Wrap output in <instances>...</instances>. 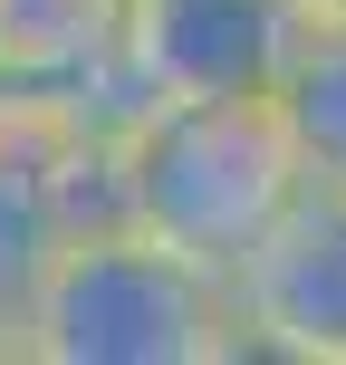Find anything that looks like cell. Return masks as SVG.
Instances as JSON below:
<instances>
[{
  "label": "cell",
  "instance_id": "obj_1",
  "mask_svg": "<svg viewBox=\"0 0 346 365\" xmlns=\"http://www.w3.org/2000/svg\"><path fill=\"white\" fill-rule=\"evenodd\" d=\"M10 356L29 365H221L250 356L231 308V269L135 231H77L19 269Z\"/></svg>",
  "mask_w": 346,
  "mask_h": 365
},
{
  "label": "cell",
  "instance_id": "obj_2",
  "mask_svg": "<svg viewBox=\"0 0 346 365\" xmlns=\"http://www.w3.org/2000/svg\"><path fill=\"white\" fill-rule=\"evenodd\" d=\"M116 154H126L135 231L212 259V269H231L279 221V202L298 192V145H289V125H279L270 87L145 96V106L116 125Z\"/></svg>",
  "mask_w": 346,
  "mask_h": 365
},
{
  "label": "cell",
  "instance_id": "obj_3",
  "mask_svg": "<svg viewBox=\"0 0 346 365\" xmlns=\"http://www.w3.org/2000/svg\"><path fill=\"white\" fill-rule=\"evenodd\" d=\"M231 308L250 356L346 365V182L298 173L279 221L231 259Z\"/></svg>",
  "mask_w": 346,
  "mask_h": 365
},
{
  "label": "cell",
  "instance_id": "obj_4",
  "mask_svg": "<svg viewBox=\"0 0 346 365\" xmlns=\"http://www.w3.org/2000/svg\"><path fill=\"white\" fill-rule=\"evenodd\" d=\"M308 0H126L135 96H231L270 87Z\"/></svg>",
  "mask_w": 346,
  "mask_h": 365
},
{
  "label": "cell",
  "instance_id": "obj_5",
  "mask_svg": "<svg viewBox=\"0 0 346 365\" xmlns=\"http://www.w3.org/2000/svg\"><path fill=\"white\" fill-rule=\"evenodd\" d=\"M0 96L126 125L145 106L126 77V0H0Z\"/></svg>",
  "mask_w": 346,
  "mask_h": 365
},
{
  "label": "cell",
  "instance_id": "obj_6",
  "mask_svg": "<svg viewBox=\"0 0 346 365\" xmlns=\"http://www.w3.org/2000/svg\"><path fill=\"white\" fill-rule=\"evenodd\" d=\"M270 106L298 145V173L317 182H346V0H308L279 48V77H270Z\"/></svg>",
  "mask_w": 346,
  "mask_h": 365
},
{
  "label": "cell",
  "instance_id": "obj_7",
  "mask_svg": "<svg viewBox=\"0 0 346 365\" xmlns=\"http://www.w3.org/2000/svg\"><path fill=\"white\" fill-rule=\"evenodd\" d=\"M58 125H68V115L0 96V279H10V289H19V269L49 250V154H58Z\"/></svg>",
  "mask_w": 346,
  "mask_h": 365
},
{
  "label": "cell",
  "instance_id": "obj_8",
  "mask_svg": "<svg viewBox=\"0 0 346 365\" xmlns=\"http://www.w3.org/2000/svg\"><path fill=\"white\" fill-rule=\"evenodd\" d=\"M10 298H19V289L0 279V356H10V336H19V327H10Z\"/></svg>",
  "mask_w": 346,
  "mask_h": 365
}]
</instances>
